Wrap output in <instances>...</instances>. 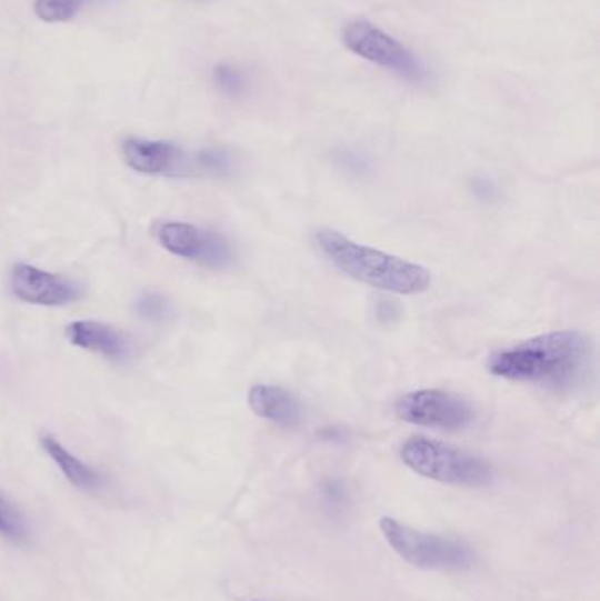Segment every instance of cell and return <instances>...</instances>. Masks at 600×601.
Returning <instances> with one entry per match:
<instances>
[{"mask_svg": "<svg viewBox=\"0 0 600 601\" xmlns=\"http://www.w3.org/2000/svg\"><path fill=\"white\" fill-rule=\"evenodd\" d=\"M398 419L409 424L423 425V428L457 429L472 424V404L460 395L451 392L424 389V391L409 392L397 401L394 407Z\"/></svg>", "mask_w": 600, "mask_h": 601, "instance_id": "6", "label": "cell"}, {"mask_svg": "<svg viewBox=\"0 0 600 601\" xmlns=\"http://www.w3.org/2000/svg\"><path fill=\"white\" fill-rule=\"evenodd\" d=\"M400 458L418 475L442 484L482 488L494 479L487 459L430 438H410L400 449Z\"/></svg>", "mask_w": 600, "mask_h": 601, "instance_id": "3", "label": "cell"}, {"mask_svg": "<svg viewBox=\"0 0 600 601\" xmlns=\"http://www.w3.org/2000/svg\"><path fill=\"white\" fill-rule=\"evenodd\" d=\"M379 528L389 547L412 567L440 572H463L473 564V552L460 540L424 533L393 518H382Z\"/></svg>", "mask_w": 600, "mask_h": 601, "instance_id": "4", "label": "cell"}, {"mask_svg": "<svg viewBox=\"0 0 600 601\" xmlns=\"http://www.w3.org/2000/svg\"><path fill=\"white\" fill-rule=\"evenodd\" d=\"M171 303L162 294L147 292L136 301V313L149 322H166L171 317Z\"/></svg>", "mask_w": 600, "mask_h": 601, "instance_id": "16", "label": "cell"}, {"mask_svg": "<svg viewBox=\"0 0 600 601\" xmlns=\"http://www.w3.org/2000/svg\"><path fill=\"white\" fill-rule=\"evenodd\" d=\"M213 80H216L217 87L220 92H224L226 96H240L246 90V77L243 72L238 71L237 68L231 66H217L213 71Z\"/></svg>", "mask_w": 600, "mask_h": 601, "instance_id": "17", "label": "cell"}, {"mask_svg": "<svg viewBox=\"0 0 600 601\" xmlns=\"http://www.w3.org/2000/svg\"><path fill=\"white\" fill-rule=\"evenodd\" d=\"M71 345L89 350L111 361H126L131 358L132 341L126 332L96 320H77L66 329Z\"/></svg>", "mask_w": 600, "mask_h": 601, "instance_id": "10", "label": "cell"}, {"mask_svg": "<svg viewBox=\"0 0 600 601\" xmlns=\"http://www.w3.org/2000/svg\"><path fill=\"white\" fill-rule=\"evenodd\" d=\"M233 156L224 148H207V150L196 153L194 159H191V173L201 171V173L212 174V177H228L233 173Z\"/></svg>", "mask_w": 600, "mask_h": 601, "instance_id": "14", "label": "cell"}, {"mask_svg": "<svg viewBox=\"0 0 600 601\" xmlns=\"http://www.w3.org/2000/svg\"><path fill=\"white\" fill-rule=\"evenodd\" d=\"M343 44L354 56L394 72L402 80L414 84L428 81L427 68L416 59L414 53L370 21H351L343 29Z\"/></svg>", "mask_w": 600, "mask_h": 601, "instance_id": "5", "label": "cell"}, {"mask_svg": "<svg viewBox=\"0 0 600 601\" xmlns=\"http://www.w3.org/2000/svg\"><path fill=\"white\" fill-rule=\"evenodd\" d=\"M249 407L256 415L280 428H297L303 421V408L297 395L279 385H254L249 391Z\"/></svg>", "mask_w": 600, "mask_h": 601, "instance_id": "11", "label": "cell"}, {"mask_svg": "<svg viewBox=\"0 0 600 601\" xmlns=\"http://www.w3.org/2000/svg\"><path fill=\"white\" fill-rule=\"evenodd\" d=\"M157 240L171 256L182 257L210 270H228L234 262L233 249L224 236L196 228L192 223H162L157 231Z\"/></svg>", "mask_w": 600, "mask_h": 601, "instance_id": "7", "label": "cell"}, {"mask_svg": "<svg viewBox=\"0 0 600 601\" xmlns=\"http://www.w3.org/2000/svg\"><path fill=\"white\" fill-rule=\"evenodd\" d=\"M126 164L141 174H191V159L177 144L168 141L128 138L122 144Z\"/></svg>", "mask_w": 600, "mask_h": 601, "instance_id": "9", "label": "cell"}, {"mask_svg": "<svg viewBox=\"0 0 600 601\" xmlns=\"http://www.w3.org/2000/svg\"><path fill=\"white\" fill-rule=\"evenodd\" d=\"M316 243L334 268L364 286L402 296L421 294L430 289V271L402 257L356 243L331 229L316 232Z\"/></svg>", "mask_w": 600, "mask_h": 601, "instance_id": "2", "label": "cell"}, {"mask_svg": "<svg viewBox=\"0 0 600 601\" xmlns=\"http://www.w3.org/2000/svg\"><path fill=\"white\" fill-rule=\"evenodd\" d=\"M592 343L579 331H554L491 355L488 370L512 382L572 391L592 371Z\"/></svg>", "mask_w": 600, "mask_h": 601, "instance_id": "1", "label": "cell"}, {"mask_svg": "<svg viewBox=\"0 0 600 601\" xmlns=\"http://www.w3.org/2000/svg\"><path fill=\"white\" fill-rule=\"evenodd\" d=\"M89 0H36L34 13L47 23H64L80 13Z\"/></svg>", "mask_w": 600, "mask_h": 601, "instance_id": "15", "label": "cell"}, {"mask_svg": "<svg viewBox=\"0 0 600 601\" xmlns=\"http://www.w3.org/2000/svg\"><path fill=\"white\" fill-rule=\"evenodd\" d=\"M41 445L74 488L81 489V491H98L101 488L102 479L98 471L83 463L77 455L71 454L57 438L47 434L41 438Z\"/></svg>", "mask_w": 600, "mask_h": 601, "instance_id": "12", "label": "cell"}, {"mask_svg": "<svg viewBox=\"0 0 600 601\" xmlns=\"http://www.w3.org/2000/svg\"><path fill=\"white\" fill-rule=\"evenodd\" d=\"M11 291L23 303L38 307H66L81 298L78 283L30 264L14 266Z\"/></svg>", "mask_w": 600, "mask_h": 601, "instance_id": "8", "label": "cell"}, {"mask_svg": "<svg viewBox=\"0 0 600 601\" xmlns=\"http://www.w3.org/2000/svg\"><path fill=\"white\" fill-rule=\"evenodd\" d=\"M0 537L18 545L29 542V525L26 518L17 504L6 497L4 491H0Z\"/></svg>", "mask_w": 600, "mask_h": 601, "instance_id": "13", "label": "cell"}]
</instances>
